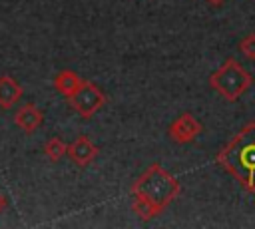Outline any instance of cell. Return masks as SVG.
Masks as SVG:
<instances>
[{"label": "cell", "mask_w": 255, "mask_h": 229, "mask_svg": "<svg viewBox=\"0 0 255 229\" xmlns=\"http://www.w3.org/2000/svg\"><path fill=\"white\" fill-rule=\"evenodd\" d=\"M215 161L237 179V183L255 193V121L245 123L215 155Z\"/></svg>", "instance_id": "obj_1"}, {"label": "cell", "mask_w": 255, "mask_h": 229, "mask_svg": "<svg viewBox=\"0 0 255 229\" xmlns=\"http://www.w3.org/2000/svg\"><path fill=\"white\" fill-rule=\"evenodd\" d=\"M179 191H181V183L171 173H167L159 163H151L131 183V195L149 201L159 211H163L179 195Z\"/></svg>", "instance_id": "obj_2"}, {"label": "cell", "mask_w": 255, "mask_h": 229, "mask_svg": "<svg viewBox=\"0 0 255 229\" xmlns=\"http://www.w3.org/2000/svg\"><path fill=\"white\" fill-rule=\"evenodd\" d=\"M253 84L251 74L233 58H227L209 76V86L227 102H237Z\"/></svg>", "instance_id": "obj_3"}, {"label": "cell", "mask_w": 255, "mask_h": 229, "mask_svg": "<svg viewBox=\"0 0 255 229\" xmlns=\"http://www.w3.org/2000/svg\"><path fill=\"white\" fill-rule=\"evenodd\" d=\"M70 106L82 115V117H92L104 104H106V96L104 92L94 84V82H88L84 80L80 84V88L68 98Z\"/></svg>", "instance_id": "obj_4"}, {"label": "cell", "mask_w": 255, "mask_h": 229, "mask_svg": "<svg viewBox=\"0 0 255 229\" xmlns=\"http://www.w3.org/2000/svg\"><path fill=\"white\" fill-rule=\"evenodd\" d=\"M201 129H203V125L199 123V119H197L193 114L185 112V114H181L179 117H175V119L169 123L167 135H169L175 143H189V141H193V139L201 133Z\"/></svg>", "instance_id": "obj_5"}, {"label": "cell", "mask_w": 255, "mask_h": 229, "mask_svg": "<svg viewBox=\"0 0 255 229\" xmlns=\"http://www.w3.org/2000/svg\"><path fill=\"white\" fill-rule=\"evenodd\" d=\"M98 145L90 139V137H86V135H80V137H76L70 145H68V155H70V159L78 165V167H86L88 163H92L96 157H98Z\"/></svg>", "instance_id": "obj_6"}, {"label": "cell", "mask_w": 255, "mask_h": 229, "mask_svg": "<svg viewBox=\"0 0 255 229\" xmlns=\"http://www.w3.org/2000/svg\"><path fill=\"white\" fill-rule=\"evenodd\" d=\"M44 114L34 106V104H24L16 114H14V123L26 131V133H34L40 125H42Z\"/></svg>", "instance_id": "obj_7"}, {"label": "cell", "mask_w": 255, "mask_h": 229, "mask_svg": "<svg viewBox=\"0 0 255 229\" xmlns=\"http://www.w3.org/2000/svg\"><path fill=\"white\" fill-rule=\"evenodd\" d=\"M22 96V88L20 84L12 78V76H0V108L8 110L12 108Z\"/></svg>", "instance_id": "obj_8"}, {"label": "cell", "mask_w": 255, "mask_h": 229, "mask_svg": "<svg viewBox=\"0 0 255 229\" xmlns=\"http://www.w3.org/2000/svg\"><path fill=\"white\" fill-rule=\"evenodd\" d=\"M80 84H82V80H80L78 74L72 72V70H62V72L54 78L56 90H58L62 96H66V98H70V96L80 88Z\"/></svg>", "instance_id": "obj_9"}, {"label": "cell", "mask_w": 255, "mask_h": 229, "mask_svg": "<svg viewBox=\"0 0 255 229\" xmlns=\"http://www.w3.org/2000/svg\"><path fill=\"white\" fill-rule=\"evenodd\" d=\"M131 211H133L141 221H149V219H153L155 215L161 213V211H159L157 207H153L149 201H145V199H141V197H135V195H133V201H131Z\"/></svg>", "instance_id": "obj_10"}, {"label": "cell", "mask_w": 255, "mask_h": 229, "mask_svg": "<svg viewBox=\"0 0 255 229\" xmlns=\"http://www.w3.org/2000/svg\"><path fill=\"white\" fill-rule=\"evenodd\" d=\"M44 153L50 161H60L66 153H68V145L64 143V139L60 137H52L44 143Z\"/></svg>", "instance_id": "obj_11"}, {"label": "cell", "mask_w": 255, "mask_h": 229, "mask_svg": "<svg viewBox=\"0 0 255 229\" xmlns=\"http://www.w3.org/2000/svg\"><path fill=\"white\" fill-rule=\"evenodd\" d=\"M239 52L249 58V60H255V34H247L241 42H239Z\"/></svg>", "instance_id": "obj_12"}, {"label": "cell", "mask_w": 255, "mask_h": 229, "mask_svg": "<svg viewBox=\"0 0 255 229\" xmlns=\"http://www.w3.org/2000/svg\"><path fill=\"white\" fill-rule=\"evenodd\" d=\"M4 207H6V197H4L2 193H0V211H2Z\"/></svg>", "instance_id": "obj_13"}, {"label": "cell", "mask_w": 255, "mask_h": 229, "mask_svg": "<svg viewBox=\"0 0 255 229\" xmlns=\"http://www.w3.org/2000/svg\"><path fill=\"white\" fill-rule=\"evenodd\" d=\"M207 2H209V4H215V6H219V4H223L225 0H207Z\"/></svg>", "instance_id": "obj_14"}]
</instances>
